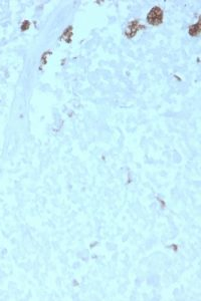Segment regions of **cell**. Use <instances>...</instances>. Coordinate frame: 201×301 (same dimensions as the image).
<instances>
[{
  "instance_id": "2",
  "label": "cell",
  "mask_w": 201,
  "mask_h": 301,
  "mask_svg": "<svg viewBox=\"0 0 201 301\" xmlns=\"http://www.w3.org/2000/svg\"><path fill=\"white\" fill-rule=\"evenodd\" d=\"M138 25H139V23H138V21H133L132 22V24L130 26H129V28L127 30V35H129L131 33V31H133L132 32V36H134L135 34H136V32L138 31Z\"/></svg>"
},
{
  "instance_id": "3",
  "label": "cell",
  "mask_w": 201,
  "mask_h": 301,
  "mask_svg": "<svg viewBox=\"0 0 201 301\" xmlns=\"http://www.w3.org/2000/svg\"><path fill=\"white\" fill-rule=\"evenodd\" d=\"M191 29H194V31H192V32L190 33V34H191V35H197L198 33H199V23H197L196 25L192 27Z\"/></svg>"
},
{
  "instance_id": "1",
  "label": "cell",
  "mask_w": 201,
  "mask_h": 301,
  "mask_svg": "<svg viewBox=\"0 0 201 301\" xmlns=\"http://www.w3.org/2000/svg\"><path fill=\"white\" fill-rule=\"evenodd\" d=\"M147 20L151 25H158L162 22L163 20V11L160 7L156 6L149 12L148 16H147Z\"/></svg>"
}]
</instances>
